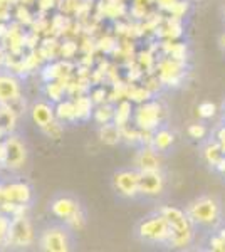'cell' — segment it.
<instances>
[{"instance_id": "cell-1", "label": "cell", "mask_w": 225, "mask_h": 252, "mask_svg": "<svg viewBox=\"0 0 225 252\" xmlns=\"http://www.w3.org/2000/svg\"><path fill=\"white\" fill-rule=\"evenodd\" d=\"M35 242L40 251L66 252L74 249V229L67 222L57 220L40 227L35 232Z\"/></svg>"}, {"instance_id": "cell-2", "label": "cell", "mask_w": 225, "mask_h": 252, "mask_svg": "<svg viewBox=\"0 0 225 252\" xmlns=\"http://www.w3.org/2000/svg\"><path fill=\"white\" fill-rule=\"evenodd\" d=\"M134 235L145 246H168L171 241V223L163 210L143 217L134 227Z\"/></svg>"}, {"instance_id": "cell-3", "label": "cell", "mask_w": 225, "mask_h": 252, "mask_svg": "<svg viewBox=\"0 0 225 252\" xmlns=\"http://www.w3.org/2000/svg\"><path fill=\"white\" fill-rule=\"evenodd\" d=\"M185 214L192 220L197 229H202L203 232H210V230L217 229L220 223V217H222V210H220V204L214 197H198L193 202L187 205Z\"/></svg>"}, {"instance_id": "cell-4", "label": "cell", "mask_w": 225, "mask_h": 252, "mask_svg": "<svg viewBox=\"0 0 225 252\" xmlns=\"http://www.w3.org/2000/svg\"><path fill=\"white\" fill-rule=\"evenodd\" d=\"M161 210L171 223L170 247L183 249V247L190 246L195 237V227L190 219H188V215L185 214V210L177 209V207H165Z\"/></svg>"}, {"instance_id": "cell-5", "label": "cell", "mask_w": 225, "mask_h": 252, "mask_svg": "<svg viewBox=\"0 0 225 252\" xmlns=\"http://www.w3.org/2000/svg\"><path fill=\"white\" fill-rule=\"evenodd\" d=\"M113 189L120 197L138 198L140 197V170L123 168L113 175Z\"/></svg>"}, {"instance_id": "cell-6", "label": "cell", "mask_w": 225, "mask_h": 252, "mask_svg": "<svg viewBox=\"0 0 225 252\" xmlns=\"http://www.w3.org/2000/svg\"><path fill=\"white\" fill-rule=\"evenodd\" d=\"M81 212L79 200L71 193H57L49 200V214L57 220L69 222Z\"/></svg>"}, {"instance_id": "cell-7", "label": "cell", "mask_w": 225, "mask_h": 252, "mask_svg": "<svg viewBox=\"0 0 225 252\" xmlns=\"http://www.w3.org/2000/svg\"><path fill=\"white\" fill-rule=\"evenodd\" d=\"M7 241L14 247H27L35 242V230L26 217H17L9 222Z\"/></svg>"}, {"instance_id": "cell-8", "label": "cell", "mask_w": 225, "mask_h": 252, "mask_svg": "<svg viewBox=\"0 0 225 252\" xmlns=\"http://www.w3.org/2000/svg\"><path fill=\"white\" fill-rule=\"evenodd\" d=\"M3 160L10 170H19L27 161V150L19 136H9L3 143Z\"/></svg>"}, {"instance_id": "cell-9", "label": "cell", "mask_w": 225, "mask_h": 252, "mask_svg": "<svg viewBox=\"0 0 225 252\" xmlns=\"http://www.w3.org/2000/svg\"><path fill=\"white\" fill-rule=\"evenodd\" d=\"M165 190V177L160 170L140 172V197L155 198Z\"/></svg>"}, {"instance_id": "cell-10", "label": "cell", "mask_w": 225, "mask_h": 252, "mask_svg": "<svg viewBox=\"0 0 225 252\" xmlns=\"http://www.w3.org/2000/svg\"><path fill=\"white\" fill-rule=\"evenodd\" d=\"M20 94V84L12 74L0 72V103L7 104L12 101L19 99Z\"/></svg>"}, {"instance_id": "cell-11", "label": "cell", "mask_w": 225, "mask_h": 252, "mask_svg": "<svg viewBox=\"0 0 225 252\" xmlns=\"http://www.w3.org/2000/svg\"><path fill=\"white\" fill-rule=\"evenodd\" d=\"M32 120L35 125H39L40 128H46L47 125H51L54 121L56 109L52 104H49L47 101H37V103L32 106Z\"/></svg>"}, {"instance_id": "cell-12", "label": "cell", "mask_w": 225, "mask_h": 252, "mask_svg": "<svg viewBox=\"0 0 225 252\" xmlns=\"http://www.w3.org/2000/svg\"><path fill=\"white\" fill-rule=\"evenodd\" d=\"M136 170L148 172V170H160L158 152L153 148H143L136 157Z\"/></svg>"}, {"instance_id": "cell-13", "label": "cell", "mask_w": 225, "mask_h": 252, "mask_svg": "<svg viewBox=\"0 0 225 252\" xmlns=\"http://www.w3.org/2000/svg\"><path fill=\"white\" fill-rule=\"evenodd\" d=\"M5 195L9 200H17V202H22L24 204V202H29V198H31V190H29V187L24 184H14L7 189Z\"/></svg>"}, {"instance_id": "cell-14", "label": "cell", "mask_w": 225, "mask_h": 252, "mask_svg": "<svg viewBox=\"0 0 225 252\" xmlns=\"http://www.w3.org/2000/svg\"><path fill=\"white\" fill-rule=\"evenodd\" d=\"M171 143H173V135L170 131H166V129H160L153 138V150H157L158 153L166 152Z\"/></svg>"}, {"instance_id": "cell-15", "label": "cell", "mask_w": 225, "mask_h": 252, "mask_svg": "<svg viewBox=\"0 0 225 252\" xmlns=\"http://www.w3.org/2000/svg\"><path fill=\"white\" fill-rule=\"evenodd\" d=\"M101 140L108 145H114L120 141V131H118V125H109L104 123L101 126Z\"/></svg>"}, {"instance_id": "cell-16", "label": "cell", "mask_w": 225, "mask_h": 252, "mask_svg": "<svg viewBox=\"0 0 225 252\" xmlns=\"http://www.w3.org/2000/svg\"><path fill=\"white\" fill-rule=\"evenodd\" d=\"M205 158L210 165H214V166L219 165L220 160L224 158V150H222V146H220V143L208 145L205 148Z\"/></svg>"}, {"instance_id": "cell-17", "label": "cell", "mask_w": 225, "mask_h": 252, "mask_svg": "<svg viewBox=\"0 0 225 252\" xmlns=\"http://www.w3.org/2000/svg\"><path fill=\"white\" fill-rule=\"evenodd\" d=\"M215 104L214 103H202L198 106V115L202 118H212L215 115Z\"/></svg>"}, {"instance_id": "cell-18", "label": "cell", "mask_w": 225, "mask_h": 252, "mask_svg": "<svg viewBox=\"0 0 225 252\" xmlns=\"http://www.w3.org/2000/svg\"><path fill=\"white\" fill-rule=\"evenodd\" d=\"M207 133L205 126L203 125H192L190 128H188V135L192 138H195V140H200V138H203Z\"/></svg>"}, {"instance_id": "cell-19", "label": "cell", "mask_w": 225, "mask_h": 252, "mask_svg": "<svg viewBox=\"0 0 225 252\" xmlns=\"http://www.w3.org/2000/svg\"><path fill=\"white\" fill-rule=\"evenodd\" d=\"M219 44H220V49H222V51H224V54H225V32H224L222 35H220Z\"/></svg>"}, {"instance_id": "cell-20", "label": "cell", "mask_w": 225, "mask_h": 252, "mask_svg": "<svg viewBox=\"0 0 225 252\" xmlns=\"http://www.w3.org/2000/svg\"><path fill=\"white\" fill-rule=\"evenodd\" d=\"M219 235L224 239V242H225V229H220V230H219Z\"/></svg>"}, {"instance_id": "cell-21", "label": "cell", "mask_w": 225, "mask_h": 252, "mask_svg": "<svg viewBox=\"0 0 225 252\" xmlns=\"http://www.w3.org/2000/svg\"><path fill=\"white\" fill-rule=\"evenodd\" d=\"M2 61H3V54H2V51H0V64H2Z\"/></svg>"}, {"instance_id": "cell-22", "label": "cell", "mask_w": 225, "mask_h": 252, "mask_svg": "<svg viewBox=\"0 0 225 252\" xmlns=\"http://www.w3.org/2000/svg\"><path fill=\"white\" fill-rule=\"evenodd\" d=\"M224 20H225V7H224Z\"/></svg>"}]
</instances>
